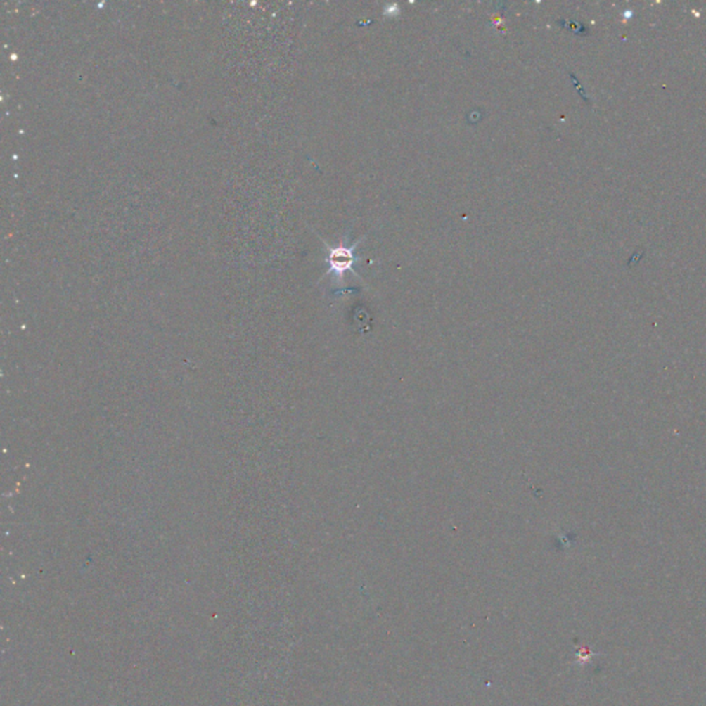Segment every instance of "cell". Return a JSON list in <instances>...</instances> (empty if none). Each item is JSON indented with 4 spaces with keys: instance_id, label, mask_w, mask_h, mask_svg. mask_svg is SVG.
Here are the masks:
<instances>
[{
    "instance_id": "1",
    "label": "cell",
    "mask_w": 706,
    "mask_h": 706,
    "mask_svg": "<svg viewBox=\"0 0 706 706\" xmlns=\"http://www.w3.org/2000/svg\"><path fill=\"white\" fill-rule=\"evenodd\" d=\"M357 245H354L352 248H333L330 251V257H328V262H330V272H334L335 275H338L340 278L347 272V271H352L353 262L357 259L353 254L354 248H356Z\"/></svg>"
}]
</instances>
